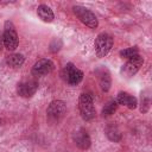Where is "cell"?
Instances as JSON below:
<instances>
[{"instance_id":"obj_1","label":"cell","mask_w":152,"mask_h":152,"mask_svg":"<svg viewBox=\"0 0 152 152\" xmlns=\"http://www.w3.org/2000/svg\"><path fill=\"white\" fill-rule=\"evenodd\" d=\"M2 43L8 51H14L18 46V34L15 27L11 20L5 21L4 33H2Z\"/></svg>"},{"instance_id":"obj_2","label":"cell","mask_w":152,"mask_h":152,"mask_svg":"<svg viewBox=\"0 0 152 152\" xmlns=\"http://www.w3.org/2000/svg\"><path fill=\"white\" fill-rule=\"evenodd\" d=\"M94 46H95V53H96L97 57L102 58V57L107 56L108 52L110 51L112 46H113V38H112V36L106 33V32L100 33L96 37V39H95Z\"/></svg>"},{"instance_id":"obj_3","label":"cell","mask_w":152,"mask_h":152,"mask_svg":"<svg viewBox=\"0 0 152 152\" xmlns=\"http://www.w3.org/2000/svg\"><path fill=\"white\" fill-rule=\"evenodd\" d=\"M78 109L81 113V116L83 118V120L89 121L95 116V108H94V103H93V99L89 94H81L80 99H78Z\"/></svg>"},{"instance_id":"obj_4","label":"cell","mask_w":152,"mask_h":152,"mask_svg":"<svg viewBox=\"0 0 152 152\" xmlns=\"http://www.w3.org/2000/svg\"><path fill=\"white\" fill-rule=\"evenodd\" d=\"M72 11H74V13L76 14V17H77L86 26H88V27H90V28H96V27H97V25H99L97 18H96V15H95L91 11H89L88 8H86V7H83V6H78V5L74 6V7H72Z\"/></svg>"},{"instance_id":"obj_5","label":"cell","mask_w":152,"mask_h":152,"mask_svg":"<svg viewBox=\"0 0 152 152\" xmlns=\"http://www.w3.org/2000/svg\"><path fill=\"white\" fill-rule=\"evenodd\" d=\"M61 75L63 80L70 86H76L83 80V72L80 69H77L72 63H68L63 68Z\"/></svg>"},{"instance_id":"obj_6","label":"cell","mask_w":152,"mask_h":152,"mask_svg":"<svg viewBox=\"0 0 152 152\" xmlns=\"http://www.w3.org/2000/svg\"><path fill=\"white\" fill-rule=\"evenodd\" d=\"M65 113H66V106L62 100L52 101L46 109L48 120L51 122H58L65 115Z\"/></svg>"},{"instance_id":"obj_7","label":"cell","mask_w":152,"mask_h":152,"mask_svg":"<svg viewBox=\"0 0 152 152\" xmlns=\"http://www.w3.org/2000/svg\"><path fill=\"white\" fill-rule=\"evenodd\" d=\"M142 64H144V58L140 55H137V56L127 59V62L121 68V74L126 77H131L139 71V69L142 66Z\"/></svg>"},{"instance_id":"obj_8","label":"cell","mask_w":152,"mask_h":152,"mask_svg":"<svg viewBox=\"0 0 152 152\" xmlns=\"http://www.w3.org/2000/svg\"><path fill=\"white\" fill-rule=\"evenodd\" d=\"M55 65L48 58H42L34 63L32 66V75L33 76H44L50 74L53 70Z\"/></svg>"},{"instance_id":"obj_9","label":"cell","mask_w":152,"mask_h":152,"mask_svg":"<svg viewBox=\"0 0 152 152\" xmlns=\"http://www.w3.org/2000/svg\"><path fill=\"white\" fill-rule=\"evenodd\" d=\"M37 89H38V82L34 80H27L18 84L17 91L21 97H31L36 94Z\"/></svg>"},{"instance_id":"obj_10","label":"cell","mask_w":152,"mask_h":152,"mask_svg":"<svg viewBox=\"0 0 152 152\" xmlns=\"http://www.w3.org/2000/svg\"><path fill=\"white\" fill-rule=\"evenodd\" d=\"M74 141L75 144L81 148V150H87L90 146V137L87 133V131H84L83 128L78 129L77 132H75L74 134Z\"/></svg>"},{"instance_id":"obj_11","label":"cell","mask_w":152,"mask_h":152,"mask_svg":"<svg viewBox=\"0 0 152 152\" xmlns=\"http://www.w3.org/2000/svg\"><path fill=\"white\" fill-rule=\"evenodd\" d=\"M115 101L118 102V104L126 106V107L129 108V109H134V108H137V106H138L137 99H135L134 96L129 95L128 93H125V91H120V93L118 94Z\"/></svg>"},{"instance_id":"obj_12","label":"cell","mask_w":152,"mask_h":152,"mask_svg":"<svg viewBox=\"0 0 152 152\" xmlns=\"http://www.w3.org/2000/svg\"><path fill=\"white\" fill-rule=\"evenodd\" d=\"M37 14L45 23H51L53 20V18H55L52 10L46 5H39L38 8H37Z\"/></svg>"},{"instance_id":"obj_13","label":"cell","mask_w":152,"mask_h":152,"mask_svg":"<svg viewBox=\"0 0 152 152\" xmlns=\"http://www.w3.org/2000/svg\"><path fill=\"white\" fill-rule=\"evenodd\" d=\"M99 84H100V88L103 91H108L110 89L112 81H110L109 74L106 70H102V71L99 72Z\"/></svg>"},{"instance_id":"obj_14","label":"cell","mask_w":152,"mask_h":152,"mask_svg":"<svg viewBox=\"0 0 152 152\" xmlns=\"http://www.w3.org/2000/svg\"><path fill=\"white\" fill-rule=\"evenodd\" d=\"M24 61H25V58L20 53H12V55L7 56V58H6V63L10 66H13V68L21 66L23 63H24Z\"/></svg>"},{"instance_id":"obj_15","label":"cell","mask_w":152,"mask_h":152,"mask_svg":"<svg viewBox=\"0 0 152 152\" xmlns=\"http://www.w3.org/2000/svg\"><path fill=\"white\" fill-rule=\"evenodd\" d=\"M106 135H107L108 139L112 140V141H119V140L121 139V133H120V131L118 129V127L114 126V125L107 126V128H106Z\"/></svg>"},{"instance_id":"obj_16","label":"cell","mask_w":152,"mask_h":152,"mask_svg":"<svg viewBox=\"0 0 152 152\" xmlns=\"http://www.w3.org/2000/svg\"><path fill=\"white\" fill-rule=\"evenodd\" d=\"M118 102L115 101V100H110V101H108L106 104H104V107L102 108V115L103 116H109V115H112V114H114L115 113V110L118 109Z\"/></svg>"},{"instance_id":"obj_17","label":"cell","mask_w":152,"mask_h":152,"mask_svg":"<svg viewBox=\"0 0 152 152\" xmlns=\"http://www.w3.org/2000/svg\"><path fill=\"white\" fill-rule=\"evenodd\" d=\"M150 95L148 91H144L141 93V99H140V112L141 113H146L150 109Z\"/></svg>"},{"instance_id":"obj_18","label":"cell","mask_w":152,"mask_h":152,"mask_svg":"<svg viewBox=\"0 0 152 152\" xmlns=\"http://www.w3.org/2000/svg\"><path fill=\"white\" fill-rule=\"evenodd\" d=\"M137 55H139V50L137 46H131V48H127V49H124L120 51V56L122 58H127V59H129Z\"/></svg>"},{"instance_id":"obj_19","label":"cell","mask_w":152,"mask_h":152,"mask_svg":"<svg viewBox=\"0 0 152 152\" xmlns=\"http://www.w3.org/2000/svg\"><path fill=\"white\" fill-rule=\"evenodd\" d=\"M61 48H62V40L59 38H55L50 44V51L51 52H57Z\"/></svg>"},{"instance_id":"obj_20","label":"cell","mask_w":152,"mask_h":152,"mask_svg":"<svg viewBox=\"0 0 152 152\" xmlns=\"http://www.w3.org/2000/svg\"><path fill=\"white\" fill-rule=\"evenodd\" d=\"M0 125H1V120H0Z\"/></svg>"}]
</instances>
